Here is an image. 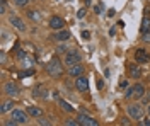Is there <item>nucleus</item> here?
Segmentation results:
<instances>
[{
    "label": "nucleus",
    "mask_w": 150,
    "mask_h": 126,
    "mask_svg": "<svg viewBox=\"0 0 150 126\" xmlns=\"http://www.w3.org/2000/svg\"><path fill=\"white\" fill-rule=\"evenodd\" d=\"M46 72H48V75H50V77L62 78V75H63V65H62V61H60L58 56H53V58L48 61Z\"/></svg>",
    "instance_id": "1"
},
{
    "label": "nucleus",
    "mask_w": 150,
    "mask_h": 126,
    "mask_svg": "<svg viewBox=\"0 0 150 126\" xmlns=\"http://www.w3.org/2000/svg\"><path fill=\"white\" fill-rule=\"evenodd\" d=\"M126 113H128V116H130L131 119H135V121H140L142 118L145 116L143 106H140V104H130V106H126Z\"/></svg>",
    "instance_id": "2"
},
{
    "label": "nucleus",
    "mask_w": 150,
    "mask_h": 126,
    "mask_svg": "<svg viewBox=\"0 0 150 126\" xmlns=\"http://www.w3.org/2000/svg\"><path fill=\"white\" fill-rule=\"evenodd\" d=\"M82 61V56H80V51H77V49H72V51H68L65 53V60H63V63H65L67 67H72V65H77V63H80Z\"/></svg>",
    "instance_id": "3"
},
{
    "label": "nucleus",
    "mask_w": 150,
    "mask_h": 126,
    "mask_svg": "<svg viewBox=\"0 0 150 126\" xmlns=\"http://www.w3.org/2000/svg\"><path fill=\"white\" fill-rule=\"evenodd\" d=\"M143 96H145V87H143L142 84H135L133 87H130L128 90H126V99H130V97L142 99Z\"/></svg>",
    "instance_id": "4"
},
{
    "label": "nucleus",
    "mask_w": 150,
    "mask_h": 126,
    "mask_svg": "<svg viewBox=\"0 0 150 126\" xmlns=\"http://www.w3.org/2000/svg\"><path fill=\"white\" fill-rule=\"evenodd\" d=\"M12 114H10V118L17 123V125H26L28 123V118H29V113L28 111H21V109H12L10 111Z\"/></svg>",
    "instance_id": "5"
},
{
    "label": "nucleus",
    "mask_w": 150,
    "mask_h": 126,
    "mask_svg": "<svg viewBox=\"0 0 150 126\" xmlns=\"http://www.w3.org/2000/svg\"><path fill=\"white\" fill-rule=\"evenodd\" d=\"M2 90H4L5 96H9V97H17L21 94V89H19V85L16 82H5Z\"/></svg>",
    "instance_id": "6"
},
{
    "label": "nucleus",
    "mask_w": 150,
    "mask_h": 126,
    "mask_svg": "<svg viewBox=\"0 0 150 126\" xmlns=\"http://www.w3.org/2000/svg\"><path fill=\"white\" fill-rule=\"evenodd\" d=\"M9 22L16 27L17 31H21V32H26L28 31V26L24 24V20L21 19V17H17V15H10L9 17Z\"/></svg>",
    "instance_id": "7"
},
{
    "label": "nucleus",
    "mask_w": 150,
    "mask_h": 126,
    "mask_svg": "<svg viewBox=\"0 0 150 126\" xmlns=\"http://www.w3.org/2000/svg\"><path fill=\"white\" fill-rule=\"evenodd\" d=\"M48 26H50L53 31H60V29H63V26H65V20L62 19L60 15H53V17L50 19V22H48Z\"/></svg>",
    "instance_id": "8"
},
{
    "label": "nucleus",
    "mask_w": 150,
    "mask_h": 126,
    "mask_svg": "<svg viewBox=\"0 0 150 126\" xmlns=\"http://www.w3.org/2000/svg\"><path fill=\"white\" fill-rule=\"evenodd\" d=\"M77 119H79V123H80L82 126H97V119H94L92 116L84 114V113H80Z\"/></svg>",
    "instance_id": "9"
},
{
    "label": "nucleus",
    "mask_w": 150,
    "mask_h": 126,
    "mask_svg": "<svg viewBox=\"0 0 150 126\" xmlns=\"http://www.w3.org/2000/svg\"><path fill=\"white\" fill-rule=\"evenodd\" d=\"M135 61H137V63H149L150 61L149 51H145L143 48L137 49V51H135Z\"/></svg>",
    "instance_id": "10"
},
{
    "label": "nucleus",
    "mask_w": 150,
    "mask_h": 126,
    "mask_svg": "<svg viewBox=\"0 0 150 126\" xmlns=\"http://www.w3.org/2000/svg\"><path fill=\"white\" fill-rule=\"evenodd\" d=\"M75 89L80 90V92H87V90H89V80H87L84 75L77 77L75 78Z\"/></svg>",
    "instance_id": "11"
},
{
    "label": "nucleus",
    "mask_w": 150,
    "mask_h": 126,
    "mask_svg": "<svg viewBox=\"0 0 150 126\" xmlns=\"http://www.w3.org/2000/svg\"><path fill=\"white\" fill-rule=\"evenodd\" d=\"M50 38H51V39H55V41H60V43H67V41L70 39V31L62 29L60 32H55V34H51Z\"/></svg>",
    "instance_id": "12"
},
{
    "label": "nucleus",
    "mask_w": 150,
    "mask_h": 126,
    "mask_svg": "<svg viewBox=\"0 0 150 126\" xmlns=\"http://www.w3.org/2000/svg\"><path fill=\"white\" fill-rule=\"evenodd\" d=\"M68 75L70 77H80V75H84V65L82 63H77V65L68 67Z\"/></svg>",
    "instance_id": "13"
},
{
    "label": "nucleus",
    "mask_w": 150,
    "mask_h": 126,
    "mask_svg": "<svg viewBox=\"0 0 150 126\" xmlns=\"http://www.w3.org/2000/svg\"><path fill=\"white\" fill-rule=\"evenodd\" d=\"M28 17L33 22H41V19H43V15H41V12L39 10H36V9H31V10H28Z\"/></svg>",
    "instance_id": "14"
},
{
    "label": "nucleus",
    "mask_w": 150,
    "mask_h": 126,
    "mask_svg": "<svg viewBox=\"0 0 150 126\" xmlns=\"http://www.w3.org/2000/svg\"><path fill=\"white\" fill-rule=\"evenodd\" d=\"M29 113V116H33V118H39V116H43V109L41 107H38V106H29L28 109H26Z\"/></svg>",
    "instance_id": "15"
},
{
    "label": "nucleus",
    "mask_w": 150,
    "mask_h": 126,
    "mask_svg": "<svg viewBox=\"0 0 150 126\" xmlns=\"http://www.w3.org/2000/svg\"><path fill=\"white\" fill-rule=\"evenodd\" d=\"M16 106L12 101H5V102H2V107H0V113L2 114H5V113H9V111H12V107Z\"/></svg>",
    "instance_id": "16"
},
{
    "label": "nucleus",
    "mask_w": 150,
    "mask_h": 126,
    "mask_svg": "<svg viewBox=\"0 0 150 126\" xmlns=\"http://www.w3.org/2000/svg\"><path fill=\"white\" fill-rule=\"evenodd\" d=\"M140 31H142V34L143 32H147V31H150V17H143L142 19V26H140Z\"/></svg>",
    "instance_id": "17"
},
{
    "label": "nucleus",
    "mask_w": 150,
    "mask_h": 126,
    "mask_svg": "<svg viewBox=\"0 0 150 126\" xmlns=\"http://www.w3.org/2000/svg\"><path fill=\"white\" fill-rule=\"evenodd\" d=\"M38 125H39V126H50V125H53V121H51V118L39 116V118H38Z\"/></svg>",
    "instance_id": "18"
},
{
    "label": "nucleus",
    "mask_w": 150,
    "mask_h": 126,
    "mask_svg": "<svg viewBox=\"0 0 150 126\" xmlns=\"http://www.w3.org/2000/svg\"><path fill=\"white\" fill-rule=\"evenodd\" d=\"M58 104L62 106V109H63V111H67V113H74V107L70 106L68 102H65V101H62V99H60V101H58Z\"/></svg>",
    "instance_id": "19"
},
{
    "label": "nucleus",
    "mask_w": 150,
    "mask_h": 126,
    "mask_svg": "<svg viewBox=\"0 0 150 126\" xmlns=\"http://www.w3.org/2000/svg\"><path fill=\"white\" fill-rule=\"evenodd\" d=\"M130 75L135 78H138L140 77V68L137 67V65H130Z\"/></svg>",
    "instance_id": "20"
},
{
    "label": "nucleus",
    "mask_w": 150,
    "mask_h": 126,
    "mask_svg": "<svg viewBox=\"0 0 150 126\" xmlns=\"http://www.w3.org/2000/svg\"><path fill=\"white\" fill-rule=\"evenodd\" d=\"M29 2H31V0H14V4H16V5H19V7H26Z\"/></svg>",
    "instance_id": "21"
},
{
    "label": "nucleus",
    "mask_w": 150,
    "mask_h": 126,
    "mask_svg": "<svg viewBox=\"0 0 150 126\" xmlns=\"http://www.w3.org/2000/svg\"><path fill=\"white\" fill-rule=\"evenodd\" d=\"M56 53H60V55H62V53H68V48H67V44H60V46L56 48Z\"/></svg>",
    "instance_id": "22"
},
{
    "label": "nucleus",
    "mask_w": 150,
    "mask_h": 126,
    "mask_svg": "<svg viewBox=\"0 0 150 126\" xmlns=\"http://www.w3.org/2000/svg\"><path fill=\"white\" fill-rule=\"evenodd\" d=\"M22 67H33V60L29 58V56H26V58L22 60Z\"/></svg>",
    "instance_id": "23"
},
{
    "label": "nucleus",
    "mask_w": 150,
    "mask_h": 126,
    "mask_svg": "<svg viewBox=\"0 0 150 126\" xmlns=\"http://www.w3.org/2000/svg\"><path fill=\"white\" fill-rule=\"evenodd\" d=\"M142 41H143V43H150V31H147V32L142 34Z\"/></svg>",
    "instance_id": "24"
},
{
    "label": "nucleus",
    "mask_w": 150,
    "mask_h": 126,
    "mask_svg": "<svg viewBox=\"0 0 150 126\" xmlns=\"http://www.w3.org/2000/svg\"><path fill=\"white\" fill-rule=\"evenodd\" d=\"M26 56H28V53H26L24 49H17V58L19 60H24Z\"/></svg>",
    "instance_id": "25"
},
{
    "label": "nucleus",
    "mask_w": 150,
    "mask_h": 126,
    "mask_svg": "<svg viewBox=\"0 0 150 126\" xmlns=\"http://www.w3.org/2000/svg\"><path fill=\"white\" fill-rule=\"evenodd\" d=\"M85 10H87L85 7H82V9H79V10H77V17H79V19H82V17L85 15Z\"/></svg>",
    "instance_id": "26"
},
{
    "label": "nucleus",
    "mask_w": 150,
    "mask_h": 126,
    "mask_svg": "<svg viewBox=\"0 0 150 126\" xmlns=\"http://www.w3.org/2000/svg\"><path fill=\"white\" fill-rule=\"evenodd\" d=\"M0 14H7V2L2 0V7H0Z\"/></svg>",
    "instance_id": "27"
},
{
    "label": "nucleus",
    "mask_w": 150,
    "mask_h": 126,
    "mask_svg": "<svg viewBox=\"0 0 150 126\" xmlns=\"http://www.w3.org/2000/svg\"><path fill=\"white\" fill-rule=\"evenodd\" d=\"M65 125H68V126H79L80 123H79V119L75 121V119H68V121H65Z\"/></svg>",
    "instance_id": "28"
},
{
    "label": "nucleus",
    "mask_w": 150,
    "mask_h": 126,
    "mask_svg": "<svg viewBox=\"0 0 150 126\" xmlns=\"http://www.w3.org/2000/svg\"><path fill=\"white\" fill-rule=\"evenodd\" d=\"M0 61H2V65H5V63H7V55H5V51H2V53H0Z\"/></svg>",
    "instance_id": "29"
},
{
    "label": "nucleus",
    "mask_w": 150,
    "mask_h": 126,
    "mask_svg": "<svg viewBox=\"0 0 150 126\" xmlns=\"http://www.w3.org/2000/svg\"><path fill=\"white\" fill-rule=\"evenodd\" d=\"M138 123H140L142 126H150V119H143V118H142Z\"/></svg>",
    "instance_id": "30"
},
{
    "label": "nucleus",
    "mask_w": 150,
    "mask_h": 126,
    "mask_svg": "<svg viewBox=\"0 0 150 126\" xmlns=\"http://www.w3.org/2000/svg\"><path fill=\"white\" fill-rule=\"evenodd\" d=\"M94 10H96V14H101V12H103V5H101V4H97V5L94 7Z\"/></svg>",
    "instance_id": "31"
},
{
    "label": "nucleus",
    "mask_w": 150,
    "mask_h": 126,
    "mask_svg": "<svg viewBox=\"0 0 150 126\" xmlns=\"http://www.w3.org/2000/svg\"><path fill=\"white\" fill-rule=\"evenodd\" d=\"M82 38L84 39H91V32H89V31H84V32H82Z\"/></svg>",
    "instance_id": "32"
},
{
    "label": "nucleus",
    "mask_w": 150,
    "mask_h": 126,
    "mask_svg": "<svg viewBox=\"0 0 150 126\" xmlns=\"http://www.w3.org/2000/svg\"><path fill=\"white\" fill-rule=\"evenodd\" d=\"M143 102L150 104V94H145V96H143Z\"/></svg>",
    "instance_id": "33"
},
{
    "label": "nucleus",
    "mask_w": 150,
    "mask_h": 126,
    "mask_svg": "<svg viewBox=\"0 0 150 126\" xmlns=\"http://www.w3.org/2000/svg\"><path fill=\"white\" fill-rule=\"evenodd\" d=\"M130 119H131V118H123L121 123H123V125H130Z\"/></svg>",
    "instance_id": "34"
},
{
    "label": "nucleus",
    "mask_w": 150,
    "mask_h": 126,
    "mask_svg": "<svg viewBox=\"0 0 150 126\" xmlns=\"http://www.w3.org/2000/svg\"><path fill=\"white\" fill-rule=\"evenodd\" d=\"M92 4V0H85V5H91Z\"/></svg>",
    "instance_id": "35"
},
{
    "label": "nucleus",
    "mask_w": 150,
    "mask_h": 126,
    "mask_svg": "<svg viewBox=\"0 0 150 126\" xmlns=\"http://www.w3.org/2000/svg\"><path fill=\"white\" fill-rule=\"evenodd\" d=\"M149 118H150V104H149Z\"/></svg>",
    "instance_id": "36"
}]
</instances>
